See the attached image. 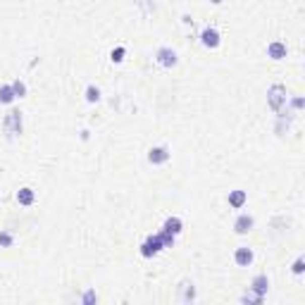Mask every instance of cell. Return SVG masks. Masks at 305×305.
Instances as JSON below:
<instances>
[{
  "label": "cell",
  "instance_id": "obj_16",
  "mask_svg": "<svg viewBox=\"0 0 305 305\" xmlns=\"http://www.w3.org/2000/svg\"><path fill=\"white\" fill-rule=\"evenodd\" d=\"M84 98H86V103H98L100 100V88L93 86V84H88L86 86V91H84Z\"/></svg>",
  "mask_w": 305,
  "mask_h": 305
},
{
  "label": "cell",
  "instance_id": "obj_25",
  "mask_svg": "<svg viewBox=\"0 0 305 305\" xmlns=\"http://www.w3.org/2000/svg\"><path fill=\"white\" fill-rule=\"evenodd\" d=\"M181 22H184V24H191L193 19H191V15H184V17H181Z\"/></svg>",
  "mask_w": 305,
  "mask_h": 305
},
{
  "label": "cell",
  "instance_id": "obj_8",
  "mask_svg": "<svg viewBox=\"0 0 305 305\" xmlns=\"http://www.w3.org/2000/svg\"><path fill=\"white\" fill-rule=\"evenodd\" d=\"M255 260V253H253V248H248V246H238L236 250H234V263L238 265V267H250Z\"/></svg>",
  "mask_w": 305,
  "mask_h": 305
},
{
  "label": "cell",
  "instance_id": "obj_21",
  "mask_svg": "<svg viewBox=\"0 0 305 305\" xmlns=\"http://www.w3.org/2000/svg\"><path fill=\"white\" fill-rule=\"evenodd\" d=\"M263 300H265V296H258V293H253V291L241 296V303H255V305H260Z\"/></svg>",
  "mask_w": 305,
  "mask_h": 305
},
{
  "label": "cell",
  "instance_id": "obj_17",
  "mask_svg": "<svg viewBox=\"0 0 305 305\" xmlns=\"http://www.w3.org/2000/svg\"><path fill=\"white\" fill-rule=\"evenodd\" d=\"M158 236H160V241H162V248H174V243H177V236L170 234V231H165V229L158 231Z\"/></svg>",
  "mask_w": 305,
  "mask_h": 305
},
{
  "label": "cell",
  "instance_id": "obj_3",
  "mask_svg": "<svg viewBox=\"0 0 305 305\" xmlns=\"http://www.w3.org/2000/svg\"><path fill=\"white\" fill-rule=\"evenodd\" d=\"M155 62L165 69H172L179 65V55H177V50H172L170 45H160V48L155 50Z\"/></svg>",
  "mask_w": 305,
  "mask_h": 305
},
{
  "label": "cell",
  "instance_id": "obj_7",
  "mask_svg": "<svg viewBox=\"0 0 305 305\" xmlns=\"http://www.w3.org/2000/svg\"><path fill=\"white\" fill-rule=\"evenodd\" d=\"M253 227H255V220H253V215H248V212H241L236 220H234V231H236L238 236L253 231Z\"/></svg>",
  "mask_w": 305,
  "mask_h": 305
},
{
  "label": "cell",
  "instance_id": "obj_19",
  "mask_svg": "<svg viewBox=\"0 0 305 305\" xmlns=\"http://www.w3.org/2000/svg\"><path fill=\"white\" fill-rule=\"evenodd\" d=\"M124 55H127V48H124V45H117V48H112V53H110V60L112 62H122V60H124Z\"/></svg>",
  "mask_w": 305,
  "mask_h": 305
},
{
  "label": "cell",
  "instance_id": "obj_14",
  "mask_svg": "<svg viewBox=\"0 0 305 305\" xmlns=\"http://www.w3.org/2000/svg\"><path fill=\"white\" fill-rule=\"evenodd\" d=\"M162 229H165V231H170V234H174V236H179V234L184 231V222L179 220V217H174V215H172V217H167V220H165Z\"/></svg>",
  "mask_w": 305,
  "mask_h": 305
},
{
  "label": "cell",
  "instance_id": "obj_9",
  "mask_svg": "<svg viewBox=\"0 0 305 305\" xmlns=\"http://www.w3.org/2000/svg\"><path fill=\"white\" fill-rule=\"evenodd\" d=\"M227 203H229V208H234V210H241V208L248 203V193L243 191V188H234V191H229Z\"/></svg>",
  "mask_w": 305,
  "mask_h": 305
},
{
  "label": "cell",
  "instance_id": "obj_22",
  "mask_svg": "<svg viewBox=\"0 0 305 305\" xmlns=\"http://www.w3.org/2000/svg\"><path fill=\"white\" fill-rule=\"evenodd\" d=\"M291 272H293V274H298V277L303 274V272H305V260H303V258H296V263H293Z\"/></svg>",
  "mask_w": 305,
  "mask_h": 305
},
{
  "label": "cell",
  "instance_id": "obj_2",
  "mask_svg": "<svg viewBox=\"0 0 305 305\" xmlns=\"http://www.w3.org/2000/svg\"><path fill=\"white\" fill-rule=\"evenodd\" d=\"M286 100H288V93H286V86L284 84H272L270 88H267V105H270L274 112L281 110V108L286 105Z\"/></svg>",
  "mask_w": 305,
  "mask_h": 305
},
{
  "label": "cell",
  "instance_id": "obj_18",
  "mask_svg": "<svg viewBox=\"0 0 305 305\" xmlns=\"http://www.w3.org/2000/svg\"><path fill=\"white\" fill-rule=\"evenodd\" d=\"M15 246V236L5 231V229H0V248H12Z\"/></svg>",
  "mask_w": 305,
  "mask_h": 305
},
{
  "label": "cell",
  "instance_id": "obj_20",
  "mask_svg": "<svg viewBox=\"0 0 305 305\" xmlns=\"http://www.w3.org/2000/svg\"><path fill=\"white\" fill-rule=\"evenodd\" d=\"M12 91H15L17 98H24L26 95V84L22 81V79H15V81H12Z\"/></svg>",
  "mask_w": 305,
  "mask_h": 305
},
{
  "label": "cell",
  "instance_id": "obj_13",
  "mask_svg": "<svg viewBox=\"0 0 305 305\" xmlns=\"http://www.w3.org/2000/svg\"><path fill=\"white\" fill-rule=\"evenodd\" d=\"M179 291H181V303H193L195 300V286H193V281H188L184 279L181 281V286H179Z\"/></svg>",
  "mask_w": 305,
  "mask_h": 305
},
{
  "label": "cell",
  "instance_id": "obj_4",
  "mask_svg": "<svg viewBox=\"0 0 305 305\" xmlns=\"http://www.w3.org/2000/svg\"><path fill=\"white\" fill-rule=\"evenodd\" d=\"M160 250H165V248H162V241L158 234H150V236L141 243V248H138V253L143 255V258H155Z\"/></svg>",
  "mask_w": 305,
  "mask_h": 305
},
{
  "label": "cell",
  "instance_id": "obj_15",
  "mask_svg": "<svg viewBox=\"0 0 305 305\" xmlns=\"http://www.w3.org/2000/svg\"><path fill=\"white\" fill-rule=\"evenodd\" d=\"M15 91H12V84H3L0 86V105H12L15 103Z\"/></svg>",
  "mask_w": 305,
  "mask_h": 305
},
{
  "label": "cell",
  "instance_id": "obj_6",
  "mask_svg": "<svg viewBox=\"0 0 305 305\" xmlns=\"http://www.w3.org/2000/svg\"><path fill=\"white\" fill-rule=\"evenodd\" d=\"M170 158H172V152H170V148L167 145H152L150 150H148V162L150 165H165V162H170Z\"/></svg>",
  "mask_w": 305,
  "mask_h": 305
},
{
  "label": "cell",
  "instance_id": "obj_23",
  "mask_svg": "<svg viewBox=\"0 0 305 305\" xmlns=\"http://www.w3.org/2000/svg\"><path fill=\"white\" fill-rule=\"evenodd\" d=\"M303 105H305V100L300 98V95H296V98H291V110H293V112L303 110Z\"/></svg>",
  "mask_w": 305,
  "mask_h": 305
},
{
  "label": "cell",
  "instance_id": "obj_26",
  "mask_svg": "<svg viewBox=\"0 0 305 305\" xmlns=\"http://www.w3.org/2000/svg\"><path fill=\"white\" fill-rule=\"evenodd\" d=\"M212 5H222V3H224V0H210Z\"/></svg>",
  "mask_w": 305,
  "mask_h": 305
},
{
  "label": "cell",
  "instance_id": "obj_10",
  "mask_svg": "<svg viewBox=\"0 0 305 305\" xmlns=\"http://www.w3.org/2000/svg\"><path fill=\"white\" fill-rule=\"evenodd\" d=\"M250 291L258 293V296H267V291H270V277L267 274H255L253 281H250Z\"/></svg>",
  "mask_w": 305,
  "mask_h": 305
},
{
  "label": "cell",
  "instance_id": "obj_5",
  "mask_svg": "<svg viewBox=\"0 0 305 305\" xmlns=\"http://www.w3.org/2000/svg\"><path fill=\"white\" fill-rule=\"evenodd\" d=\"M200 43H203L208 50H215V48H220L222 34L215 29V26H205L203 31H200Z\"/></svg>",
  "mask_w": 305,
  "mask_h": 305
},
{
  "label": "cell",
  "instance_id": "obj_12",
  "mask_svg": "<svg viewBox=\"0 0 305 305\" xmlns=\"http://www.w3.org/2000/svg\"><path fill=\"white\" fill-rule=\"evenodd\" d=\"M286 53H288L286 43H281V41H272L267 45V58H272V60H284Z\"/></svg>",
  "mask_w": 305,
  "mask_h": 305
},
{
  "label": "cell",
  "instance_id": "obj_24",
  "mask_svg": "<svg viewBox=\"0 0 305 305\" xmlns=\"http://www.w3.org/2000/svg\"><path fill=\"white\" fill-rule=\"evenodd\" d=\"M81 300H84V303H95V300H98V296H95L93 291H86V293H84V298H81Z\"/></svg>",
  "mask_w": 305,
  "mask_h": 305
},
{
  "label": "cell",
  "instance_id": "obj_11",
  "mask_svg": "<svg viewBox=\"0 0 305 305\" xmlns=\"http://www.w3.org/2000/svg\"><path fill=\"white\" fill-rule=\"evenodd\" d=\"M17 203L22 205V208H31V205L36 203V191L31 186H22L17 191Z\"/></svg>",
  "mask_w": 305,
  "mask_h": 305
},
{
  "label": "cell",
  "instance_id": "obj_1",
  "mask_svg": "<svg viewBox=\"0 0 305 305\" xmlns=\"http://www.w3.org/2000/svg\"><path fill=\"white\" fill-rule=\"evenodd\" d=\"M3 129H5L8 138H17V136H22V131H24V115H22V110L10 108L8 115H5V119H3Z\"/></svg>",
  "mask_w": 305,
  "mask_h": 305
}]
</instances>
